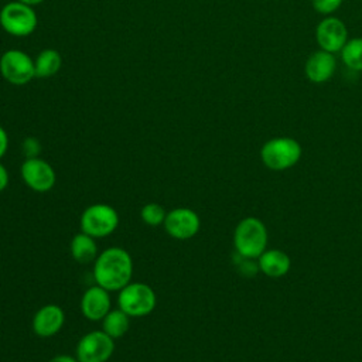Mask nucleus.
I'll return each mask as SVG.
<instances>
[{
    "label": "nucleus",
    "instance_id": "ddd939ff",
    "mask_svg": "<svg viewBox=\"0 0 362 362\" xmlns=\"http://www.w3.org/2000/svg\"><path fill=\"white\" fill-rule=\"evenodd\" d=\"M65 322L64 310L57 304L41 307L33 317V331L41 338L54 337L61 331Z\"/></svg>",
    "mask_w": 362,
    "mask_h": 362
},
{
    "label": "nucleus",
    "instance_id": "a211bd4d",
    "mask_svg": "<svg viewBox=\"0 0 362 362\" xmlns=\"http://www.w3.org/2000/svg\"><path fill=\"white\" fill-rule=\"evenodd\" d=\"M130 328V317L120 308L110 310L102 320V331L113 339L122 338Z\"/></svg>",
    "mask_w": 362,
    "mask_h": 362
},
{
    "label": "nucleus",
    "instance_id": "f03ea898",
    "mask_svg": "<svg viewBox=\"0 0 362 362\" xmlns=\"http://www.w3.org/2000/svg\"><path fill=\"white\" fill-rule=\"evenodd\" d=\"M233 245L236 253L245 257L257 259L267 245V229L264 223L255 216L243 218L235 228Z\"/></svg>",
    "mask_w": 362,
    "mask_h": 362
},
{
    "label": "nucleus",
    "instance_id": "4468645a",
    "mask_svg": "<svg viewBox=\"0 0 362 362\" xmlns=\"http://www.w3.org/2000/svg\"><path fill=\"white\" fill-rule=\"evenodd\" d=\"M110 311V296L103 287L95 284L89 287L81 298V313L89 321H102Z\"/></svg>",
    "mask_w": 362,
    "mask_h": 362
},
{
    "label": "nucleus",
    "instance_id": "b1692460",
    "mask_svg": "<svg viewBox=\"0 0 362 362\" xmlns=\"http://www.w3.org/2000/svg\"><path fill=\"white\" fill-rule=\"evenodd\" d=\"M8 148V136L7 132L0 126V158L6 154Z\"/></svg>",
    "mask_w": 362,
    "mask_h": 362
},
{
    "label": "nucleus",
    "instance_id": "20e7f679",
    "mask_svg": "<svg viewBox=\"0 0 362 362\" xmlns=\"http://www.w3.org/2000/svg\"><path fill=\"white\" fill-rule=\"evenodd\" d=\"M117 304L119 308L129 317H146L156 308L157 296L148 284L130 281L127 286L119 290Z\"/></svg>",
    "mask_w": 362,
    "mask_h": 362
},
{
    "label": "nucleus",
    "instance_id": "bb28decb",
    "mask_svg": "<svg viewBox=\"0 0 362 362\" xmlns=\"http://www.w3.org/2000/svg\"><path fill=\"white\" fill-rule=\"evenodd\" d=\"M18 1H23V3H25V4H28V6H35V4L42 3L44 0H18Z\"/></svg>",
    "mask_w": 362,
    "mask_h": 362
},
{
    "label": "nucleus",
    "instance_id": "a878e982",
    "mask_svg": "<svg viewBox=\"0 0 362 362\" xmlns=\"http://www.w3.org/2000/svg\"><path fill=\"white\" fill-rule=\"evenodd\" d=\"M49 362H79V361L76 359V356L74 358L72 355L64 354V355H55Z\"/></svg>",
    "mask_w": 362,
    "mask_h": 362
},
{
    "label": "nucleus",
    "instance_id": "423d86ee",
    "mask_svg": "<svg viewBox=\"0 0 362 362\" xmlns=\"http://www.w3.org/2000/svg\"><path fill=\"white\" fill-rule=\"evenodd\" d=\"M81 232L92 238H106L112 235L119 225L117 211L107 204H93L85 208L79 219Z\"/></svg>",
    "mask_w": 362,
    "mask_h": 362
},
{
    "label": "nucleus",
    "instance_id": "9b49d317",
    "mask_svg": "<svg viewBox=\"0 0 362 362\" xmlns=\"http://www.w3.org/2000/svg\"><path fill=\"white\" fill-rule=\"evenodd\" d=\"M165 232L178 240L191 239L199 230L201 221L195 211L189 208H175L167 212L164 219Z\"/></svg>",
    "mask_w": 362,
    "mask_h": 362
},
{
    "label": "nucleus",
    "instance_id": "412c9836",
    "mask_svg": "<svg viewBox=\"0 0 362 362\" xmlns=\"http://www.w3.org/2000/svg\"><path fill=\"white\" fill-rule=\"evenodd\" d=\"M344 0H311L313 8L324 17L332 16L342 4Z\"/></svg>",
    "mask_w": 362,
    "mask_h": 362
},
{
    "label": "nucleus",
    "instance_id": "dca6fc26",
    "mask_svg": "<svg viewBox=\"0 0 362 362\" xmlns=\"http://www.w3.org/2000/svg\"><path fill=\"white\" fill-rule=\"evenodd\" d=\"M69 250L72 257L78 263H89L96 259L98 256V246L95 243V238L90 235L81 232L76 233L69 245Z\"/></svg>",
    "mask_w": 362,
    "mask_h": 362
},
{
    "label": "nucleus",
    "instance_id": "6e6552de",
    "mask_svg": "<svg viewBox=\"0 0 362 362\" xmlns=\"http://www.w3.org/2000/svg\"><path fill=\"white\" fill-rule=\"evenodd\" d=\"M115 351V339L105 331H90L85 334L76 345V359L79 362H106Z\"/></svg>",
    "mask_w": 362,
    "mask_h": 362
},
{
    "label": "nucleus",
    "instance_id": "6ab92c4d",
    "mask_svg": "<svg viewBox=\"0 0 362 362\" xmlns=\"http://www.w3.org/2000/svg\"><path fill=\"white\" fill-rule=\"evenodd\" d=\"M341 59L351 71L362 72V37H354L346 41L341 49Z\"/></svg>",
    "mask_w": 362,
    "mask_h": 362
},
{
    "label": "nucleus",
    "instance_id": "2eb2a0df",
    "mask_svg": "<svg viewBox=\"0 0 362 362\" xmlns=\"http://www.w3.org/2000/svg\"><path fill=\"white\" fill-rule=\"evenodd\" d=\"M257 264H259V270L263 274L273 279H279L287 274V272L290 270L291 262L287 253H284L283 250L270 249V250H264L257 257Z\"/></svg>",
    "mask_w": 362,
    "mask_h": 362
},
{
    "label": "nucleus",
    "instance_id": "f3484780",
    "mask_svg": "<svg viewBox=\"0 0 362 362\" xmlns=\"http://www.w3.org/2000/svg\"><path fill=\"white\" fill-rule=\"evenodd\" d=\"M34 65H35V76L49 78L61 69L62 57L57 49L45 48L37 55V58L34 59Z\"/></svg>",
    "mask_w": 362,
    "mask_h": 362
},
{
    "label": "nucleus",
    "instance_id": "0eeeda50",
    "mask_svg": "<svg viewBox=\"0 0 362 362\" xmlns=\"http://www.w3.org/2000/svg\"><path fill=\"white\" fill-rule=\"evenodd\" d=\"M0 74L11 85H25L35 76L34 59L20 49H7L0 57Z\"/></svg>",
    "mask_w": 362,
    "mask_h": 362
},
{
    "label": "nucleus",
    "instance_id": "4be33fe9",
    "mask_svg": "<svg viewBox=\"0 0 362 362\" xmlns=\"http://www.w3.org/2000/svg\"><path fill=\"white\" fill-rule=\"evenodd\" d=\"M21 150L23 154L25 156V158H34V157H40L41 153V143L38 139L30 136L25 137L21 143Z\"/></svg>",
    "mask_w": 362,
    "mask_h": 362
},
{
    "label": "nucleus",
    "instance_id": "f8f14e48",
    "mask_svg": "<svg viewBox=\"0 0 362 362\" xmlns=\"http://www.w3.org/2000/svg\"><path fill=\"white\" fill-rule=\"evenodd\" d=\"M337 71V58L334 54L318 49L310 54L304 64V74L313 83L321 85L328 82Z\"/></svg>",
    "mask_w": 362,
    "mask_h": 362
},
{
    "label": "nucleus",
    "instance_id": "aec40b11",
    "mask_svg": "<svg viewBox=\"0 0 362 362\" xmlns=\"http://www.w3.org/2000/svg\"><path fill=\"white\" fill-rule=\"evenodd\" d=\"M165 215H167V212H165L164 206L157 202H148L140 211V216H141L143 222L150 226L163 225Z\"/></svg>",
    "mask_w": 362,
    "mask_h": 362
},
{
    "label": "nucleus",
    "instance_id": "39448f33",
    "mask_svg": "<svg viewBox=\"0 0 362 362\" xmlns=\"http://www.w3.org/2000/svg\"><path fill=\"white\" fill-rule=\"evenodd\" d=\"M37 13L23 1H10L0 10V25L13 37H27L37 28Z\"/></svg>",
    "mask_w": 362,
    "mask_h": 362
},
{
    "label": "nucleus",
    "instance_id": "5701e85b",
    "mask_svg": "<svg viewBox=\"0 0 362 362\" xmlns=\"http://www.w3.org/2000/svg\"><path fill=\"white\" fill-rule=\"evenodd\" d=\"M238 255V263H239V270L240 273H243L245 276H253L257 270H259V264L255 263V259H250V257H245V256H240L239 253Z\"/></svg>",
    "mask_w": 362,
    "mask_h": 362
},
{
    "label": "nucleus",
    "instance_id": "7ed1b4c3",
    "mask_svg": "<svg viewBox=\"0 0 362 362\" xmlns=\"http://www.w3.org/2000/svg\"><path fill=\"white\" fill-rule=\"evenodd\" d=\"M301 146L291 137H274L267 140L260 150L263 164L274 171L287 170L298 163Z\"/></svg>",
    "mask_w": 362,
    "mask_h": 362
},
{
    "label": "nucleus",
    "instance_id": "1a4fd4ad",
    "mask_svg": "<svg viewBox=\"0 0 362 362\" xmlns=\"http://www.w3.org/2000/svg\"><path fill=\"white\" fill-rule=\"evenodd\" d=\"M20 173L25 185L35 192L49 191L57 181V174L52 165L40 157L25 158L21 164Z\"/></svg>",
    "mask_w": 362,
    "mask_h": 362
},
{
    "label": "nucleus",
    "instance_id": "393cba45",
    "mask_svg": "<svg viewBox=\"0 0 362 362\" xmlns=\"http://www.w3.org/2000/svg\"><path fill=\"white\" fill-rule=\"evenodd\" d=\"M8 185V171L7 168L0 163V192L4 191Z\"/></svg>",
    "mask_w": 362,
    "mask_h": 362
},
{
    "label": "nucleus",
    "instance_id": "9d476101",
    "mask_svg": "<svg viewBox=\"0 0 362 362\" xmlns=\"http://www.w3.org/2000/svg\"><path fill=\"white\" fill-rule=\"evenodd\" d=\"M348 40V28L345 23L335 16L324 17L315 27V41L320 49L331 54L341 52Z\"/></svg>",
    "mask_w": 362,
    "mask_h": 362
},
{
    "label": "nucleus",
    "instance_id": "f257e3e1",
    "mask_svg": "<svg viewBox=\"0 0 362 362\" xmlns=\"http://www.w3.org/2000/svg\"><path fill=\"white\" fill-rule=\"evenodd\" d=\"M133 276V260L130 253L117 246H112L99 253L93 264V279L105 290L119 291L127 286Z\"/></svg>",
    "mask_w": 362,
    "mask_h": 362
}]
</instances>
